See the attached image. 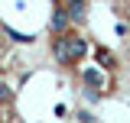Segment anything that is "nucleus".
I'll use <instances>...</instances> for the list:
<instances>
[{
    "label": "nucleus",
    "mask_w": 130,
    "mask_h": 123,
    "mask_svg": "<svg viewBox=\"0 0 130 123\" xmlns=\"http://www.w3.org/2000/svg\"><path fill=\"white\" fill-rule=\"evenodd\" d=\"M81 78H85V84H88V88H94V91H101V88H104V75H101L98 68H85V71H81Z\"/></svg>",
    "instance_id": "f03ea898"
},
{
    "label": "nucleus",
    "mask_w": 130,
    "mask_h": 123,
    "mask_svg": "<svg viewBox=\"0 0 130 123\" xmlns=\"http://www.w3.org/2000/svg\"><path fill=\"white\" fill-rule=\"evenodd\" d=\"M65 52H68V65H72V62H78L88 52V42L81 36H75V32H65Z\"/></svg>",
    "instance_id": "f257e3e1"
},
{
    "label": "nucleus",
    "mask_w": 130,
    "mask_h": 123,
    "mask_svg": "<svg viewBox=\"0 0 130 123\" xmlns=\"http://www.w3.org/2000/svg\"><path fill=\"white\" fill-rule=\"evenodd\" d=\"M10 100H13V94H10V88H3V84H0V104H10Z\"/></svg>",
    "instance_id": "423d86ee"
},
{
    "label": "nucleus",
    "mask_w": 130,
    "mask_h": 123,
    "mask_svg": "<svg viewBox=\"0 0 130 123\" xmlns=\"http://www.w3.org/2000/svg\"><path fill=\"white\" fill-rule=\"evenodd\" d=\"M68 19H72L68 10H55V13H52V32H55V36H62L65 26H68Z\"/></svg>",
    "instance_id": "20e7f679"
},
{
    "label": "nucleus",
    "mask_w": 130,
    "mask_h": 123,
    "mask_svg": "<svg viewBox=\"0 0 130 123\" xmlns=\"http://www.w3.org/2000/svg\"><path fill=\"white\" fill-rule=\"evenodd\" d=\"M65 10H68V16H72L75 23H81L85 13H88V3H85V0H68V7H65Z\"/></svg>",
    "instance_id": "7ed1b4c3"
},
{
    "label": "nucleus",
    "mask_w": 130,
    "mask_h": 123,
    "mask_svg": "<svg viewBox=\"0 0 130 123\" xmlns=\"http://www.w3.org/2000/svg\"><path fill=\"white\" fill-rule=\"evenodd\" d=\"M94 58H98V65H107V68H114V55H111L104 46H98V49H94Z\"/></svg>",
    "instance_id": "39448f33"
}]
</instances>
